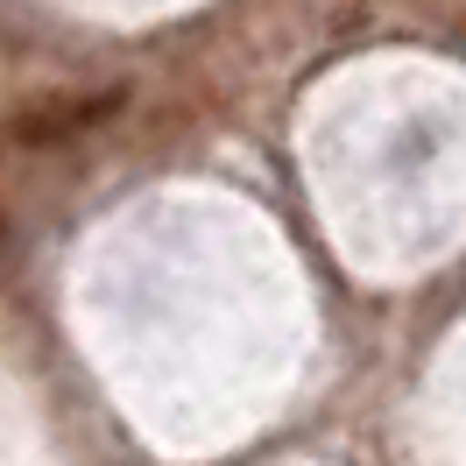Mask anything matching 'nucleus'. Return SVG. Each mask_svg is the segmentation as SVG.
<instances>
[{"instance_id":"nucleus-1","label":"nucleus","mask_w":466,"mask_h":466,"mask_svg":"<svg viewBox=\"0 0 466 466\" xmlns=\"http://www.w3.org/2000/svg\"><path fill=\"white\" fill-rule=\"evenodd\" d=\"M127 106V92L120 86H99V92H50V99H35L15 114V142L29 148H50V142H78L92 127H106V120Z\"/></svg>"}]
</instances>
